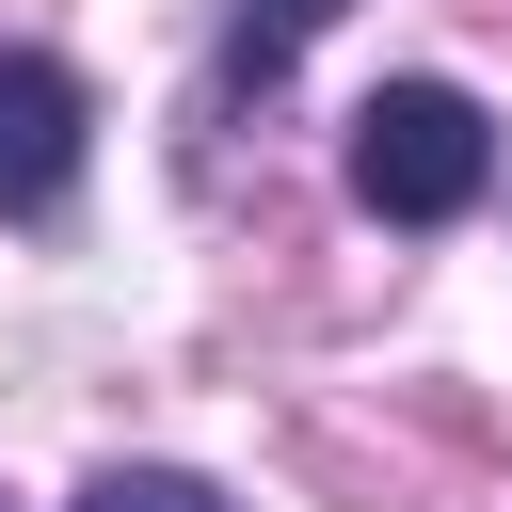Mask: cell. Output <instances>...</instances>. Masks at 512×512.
I'll return each mask as SVG.
<instances>
[{
    "label": "cell",
    "instance_id": "cell-1",
    "mask_svg": "<svg viewBox=\"0 0 512 512\" xmlns=\"http://www.w3.org/2000/svg\"><path fill=\"white\" fill-rule=\"evenodd\" d=\"M480 176H496V128H480L464 80H384L352 112V208L368 224H464Z\"/></svg>",
    "mask_w": 512,
    "mask_h": 512
},
{
    "label": "cell",
    "instance_id": "cell-2",
    "mask_svg": "<svg viewBox=\"0 0 512 512\" xmlns=\"http://www.w3.org/2000/svg\"><path fill=\"white\" fill-rule=\"evenodd\" d=\"M80 80L48 64V48H0V224H48L64 192H80Z\"/></svg>",
    "mask_w": 512,
    "mask_h": 512
},
{
    "label": "cell",
    "instance_id": "cell-3",
    "mask_svg": "<svg viewBox=\"0 0 512 512\" xmlns=\"http://www.w3.org/2000/svg\"><path fill=\"white\" fill-rule=\"evenodd\" d=\"M80 512H240V496H224V480H192V464H112Z\"/></svg>",
    "mask_w": 512,
    "mask_h": 512
},
{
    "label": "cell",
    "instance_id": "cell-4",
    "mask_svg": "<svg viewBox=\"0 0 512 512\" xmlns=\"http://www.w3.org/2000/svg\"><path fill=\"white\" fill-rule=\"evenodd\" d=\"M336 16H352V0H240V64L272 80V64H288V48H320Z\"/></svg>",
    "mask_w": 512,
    "mask_h": 512
}]
</instances>
